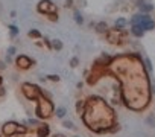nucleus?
<instances>
[{
    "label": "nucleus",
    "mask_w": 155,
    "mask_h": 137,
    "mask_svg": "<svg viewBox=\"0 0 155 137\" xmlns=\"http://www.w3.org/2000/svg\"><path fill=\"white\" fill-rule=\"evenodd\" d=\"M84 119H85V123L93 128L94 122H97V119H101V128L102 131L107 129L108 126L113 125V119H114V114H113V110H110V107L99 98H91L88 102H87V108H85V114H84Z\"/></svg>",
    "instance_id": "1"
},
{
    "label": "nucleus",
    "mask_w": 155,
    "mask_h": 137,
    "mask_svg": "<svg viewBox=\"0 0 155 137\" xmlns=\"http://www.w3.org/2000/svg\"><path fill=\"white\" fill-rule=\"evenodd\" d=\"M132 22H134V26H132V32L135 34V35H141L146 29L149 31V29H152L153 28V22H152V18L150 17H147V15H135L134 18H132Z\"/></svg>",
    "instance_id": "2"
},
{
    "label": "nucleus",
    "mask_w": 155,
    "mask_h": 137,
    "mask_svg": "<svg viewBox=\"0 0 155 137\" xmlns=\"http://www.w3.org/2000/svg\"><path fill=\"white\" fill-rule=\"evenodd\" d=\"M37 101H38L37 114H38L41 119H47V117L50 116L52 110H53V105H52V102H50V101H49L46 96H43V93L40 95V98H38Z\"/></svg>",
    "instance_id": "3"
},
{
    "label": "nucleus",
    "mask_w": 155,
    "mask_h": 137,
    "mask_svg": "<svg viewBox=\"0 0 155 137\" xmlns=\"http://www.w3.org/2000/svg\"><path fill=\"white\" fill-rule=\"evenodd\" d=\"M23 132H26V128L21 126V125H18V123H15V122H6L3 125V134H6V135L23 134Z\"/></svg>",
    "instance_id": "4"
},
{
    "label": "nucleus",
    "mask_w": 155,
    "mask_h": 137,
    "mask_svg": "<svg viewBox=\"0 0 155 137\" xmlns=\"http://www.w3.org/2000/svg\"><path fill=\"white\" fill-rule=\"evenodd\" d=\"M23 93L26 95V98L28 99H38L40 98V95H41V90L37 87V85H34V84H25L23 85Z\"/></svg>",
    "instance_id": "5"
},
{
    "label": "nucleus",
    "mask_w": 155,
    "mask_h": 137,
    "mask_svg": "<svg viewBox=\"0 0 155 137\" xmlns=\"http://www.w3.org/2000/svg\"><path fill=\"white\" fill-rule=\"evenodd\" d=\"M17 65L20 67V68H29L32 64H34V61L29 58V56H25V55H21V56H18L17 58Z\"/></svg>",
    "instance_id": "6"
},
{
    "label": "nucleus",
    "mask_w": 155,
    "mask_h": 137,
    "mask_svg": "<svg viewBox=\"0 0 155 137\" xmlns=\"http://www.w3.org/2000/svg\"><path fill=\"white\" fill-rule=\"evenodd\" d=\"M38 9H40L41 12H55V11H56L55 5L50 3L49 0H43V2L38 5Z\"/></svg>",
    "instance_id": "7"
},
{
    "label": "nucleus",
    "mask_w": 155,
    "mask_h": 137,
    "mask_svg": "<svg viewBox=\"0 0 155 137\" xmlns=\"http://www.w3.org/2000/svg\"><path fill=\"white\" fill-rule=\"evenodd\" d=\"M47 131H49V129H47V126H43V128H40V131H38V132H40V135H41V137H44V135H47Z\"/></svg>",
    "instance_id": "8"
},
{
    "label": "nucleus",
    "mask_w": 155,
    "mask_h": 137,
    "mask_svg": "<svg viewBox=\"0 0 155 137\" xmlns=\"http://www.w3.org/2000/svg\"><path fill=\"white\" fill-rule=\"evenodd\" d=\"M31 37H40V32H37V31H32V32H31Z\"/></svg>",
    "instance_id": "9"
},
{
    "label": "nucleus",
    "mask_w": 155,
    "mask_h": 137,
    "mask_svg": "<svg viewBox=\"0 0 155 137\" xmlns=\"http://www.w3.org/2000/svg\"><path fill=\"white\" fill-rule=\"evenodd\" d=\"M117 23H119V26H122V25H123V26H125V20H119V22H117Z\"/></svg>",
    "instance_id": "10"
},
{
    "label": "nucleus",
    "mask_w": 155,
    "mask_h": 137,
    "mask_svg": "<svg viewBox=\"0 0 155 137\" xmlns=\"http://www.w3.org/2000/svg\"><path fill=\"white\" fill-rule=\"evenodd\" d=\"M64 113H65V110H59V111H58V114H59V116H62Z\"/></svg>",
    "instance_id": "11"
},
{
    "label": "nucleus",
    "mask_w": 155,
    "mask_h": 137,
    "mask_svg": "<svg viewBox=\"0 0 155 137\" xmlns=\"http://www.w3.org/2000/svg\"><path fill=\"white\" fill-rule=\"evenodd\" d=\"M55 137H64V135H55Z\"/></svg>",
    "instance_id": "12"
}]
</instances>
